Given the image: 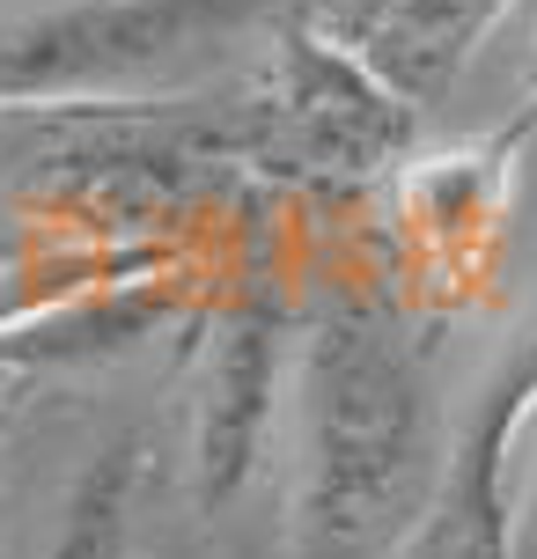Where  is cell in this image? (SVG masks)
I'll use <instances>...</instances> for the list:
<instances>
[{"mask_svg": "<svg viewBox=\"0 0 537 559\" xmlns=\"http://www.w3.org/2000/svg\"><path fill=\"white\" fill-rule=\"evenodd\" d=\"M427 456V376L405 338L354 302L310 317L295 354V545L361 559L391 545Z\"/></svg>", "mask_w": 537, "mask_h": 559, "instance_id": "1", "label": "cell"}, {"mask_svg": "<svg viewBox=\"0 0 537 559\" xmlns=\"http://www.w3.org/2000/svg\"><path fill=\"white\" fill-rule=\"evenodd\" d=\"M281 0H45L0 15V111L82 104L192 67Z\"/></svg>", "mask_w": 537, "mask_h": 559, "instance_id": "2", "label": "cell"}, {"mask_svg": "<svg viewBox=\"0 0 537 559\" xmlns=\"http://www.w3.org/2000/svg\"><path fill=\"white\" fill-rule=\"evenodd\" d=\"M413 133H420V111L391 82H375L310 15L281 37V67H273V88L258 96L251 126H243V147L265 169L346 185V177L397 163L413 147Z\"/></svg>", "mask_w": 537, "mask_h": 559, "instance_id": "3", "label": "cell"}, {"mask_svg": "<svg viewBox=\"0 0 537 559\" xmlns=\"http://www.w3.org/2000/svg\"><path fill=\"white\" fill-rule=\"evenodd\" d=\"M537 419V317L501 368L479 383V405L456 427V449L434 486L427 559H515V442Z\"/></svg>", "mask_w": 537, "mask_h": 559, "instance_id": "4", "label": "cell"}, {"mask_svg": "<svg viewBox=\"0 0 537 559\" xmlns=\"http://www.w3.org/2000/svg\"><path fill=\"white\" fill-rule=\"evenodd\" d=\"M281 368H287V324L273 302H236L206 338L192 397V501L199 515H222L251 486L265 435L281 419Z\"/></svg>", "mask_w": 537, "mask_h": 559, "instance_id": "5", "label": "cell"}, {"mask_svg": "<svg viewBox=\"0 0 537 559\" xmlns=\"http://www.w3.org/2000/svg\"><path fill=\"white\" fill-rule=\"evenodd\" d=\"M515 0H324L317 29L339 37L375 82H391L413 111L442 104L479 52V37Z\"/></svg>", "mask_w": 537, "mask_h": 559, "instance_id": "6", "label": "cell"}, {"mask_svg": "<svg viewBox=\"0 0 537 559\" xmlns=\"http://www.w3.org/2000/svg\"><path fill=\"white\" fill-rule=\"evenodd\" d=\"M147 478V442L141 435H111L88 449V464L74 472L67 501H59V531L45 559H126L133 537V501Z\"/></svg>", "mask_w": 537, "mask_h": 559, "instance_id": "7", "label": "cell"}, {"mask_svg": "<svg viewBox=\"0 0 537 559\" xmlns=\"http://www.w3.org/2000/svg\"><path fill=\"white\" fill-rule=\"evenodd\" d=\"M515 559H537V486L515 508Z\"/></svg>", "mask_w": 537, "mask_h": 559, "instance_id": "8", "label": "cell"}, {"mask_svg": "<svg viewBox=\"0 0 537 559\" xmlns=\"http://www.w3.org/2000/svg\"><path fill=\"white\" fill-rule=\"evenodd\" d=\"M23 391H29V376H23V368H0V435H8V419H15Z\"/></svg>", "mask_w": 537, "mask_h": 559, "instance_id": "9", "label": "cell"}]
</instances>
